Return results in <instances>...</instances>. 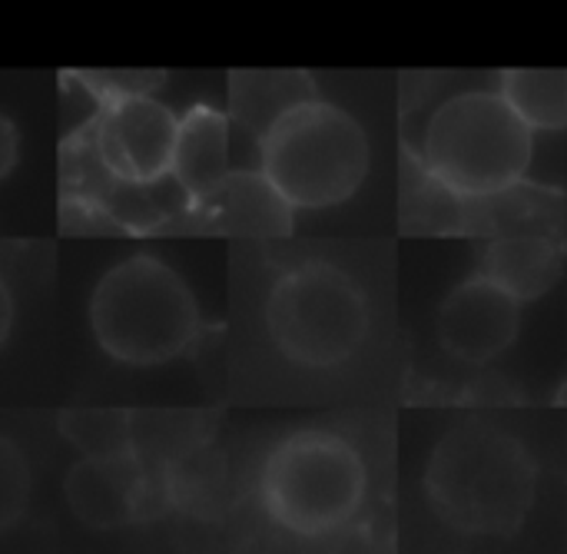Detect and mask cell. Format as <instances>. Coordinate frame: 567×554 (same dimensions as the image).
Returning <instances> with one entry per match:
<instances>
[{
	"label": "cell",
	"mask_w": 567,
	"mask_h": 554,
	"mask_svg": "<svg viewBox=\"0 0 567 554\" xmlns=\"http://www.w3.org/2000/svg\"><path fill=\"white\" fill-rule=\"evenodd\" d=\"M425 495L442 522L475 538L522 532L538 495V462L525 442L485 419L449 429L429 455Z\"/></svg>",
	"instance_id": "6da1fadb"
},
{
	"label": "cell",
	"mask_w": 567,
	"mask_h": 554,
	"mask_svg": "<svg viewBox=\"0 0 567 554\" xmlns=\"http://www.w3.org/2000/svg\"><path fill=\"white\" fill-rule=\"evenodd\" d=\"M372 322L365 286L346 266L322 256L286 266L262 302L272 349L306 372L352 366L372 339Z\"/></svg>",
	"instance_id": "7a4b0ae2"
},
{
	"label": "cell",
	"mask_w": 567,
	"mask_h": 554,
	"mask_svg": "<svg viewBox=\"0 0 567 554\" xmlns=\"http://www.w3.org/2000/svg\"><path fill=\"white\" fill-rule=\"evenodd\" d=\"M90 329L103 356L150 369L186 356L203 336V312L189 283L156 256L110 266L90 296Z\"/></svg>",
	"instance_id": "3957f363"
},
{
	"label": "cell",
	"mask_w": 567,
	"mask_h": 554,
	"mask_svg": "<svg viewBox=\"0 0 567 554\" xmlns=\"http://www.w3.org/2000/svg\"><path fill=\"white\" fill-rule=\"evenodd\" d=\"M369 465L355 442L332 429H299L272 445L259 472V502L272 525L296 538L346 532L365 509Z\"/></svg>",
	"instance_id": "277c9868"
},
{
	"label": "cell",
	"mask_w": 567,
	"mask_h": 554,
	"mask_svg": "<svg viewBox=\"0 0 567 554\" xmlns=\"http://www.w3.org/2000/svg\"><path fill=\"white\" fill-rule=\"evenodd\" d=\"M415 153L455 196H485L528 176L535 133L498 90H462L435 106Z\"/></svg>",
	"instance_id": "5b68a950"
},
{
	"label": "cell",
	"mask_w": 567,
	"mask_h": 554,
	"mask_svg": "<svg viewBox=\"0 0 567 554\" xmlns=\"http://www.w3.org/2000/svg\"><path fill=\"white\" fill-rule=\"evenodd\" d=\"M372 163L362 123L336 106L309 100L289 110L259 143V173L292 209H326L352 199Z\"/></svg>",
	"instance_id": "8992f818"
},
{
	"label": "cell",
	"mask_w": 567,
	"mask_h": 554,
	"mask_svg": "<svg viewBox=\"0 0 567 554\" xmlns=\"http://www.w3.org/2000/svg\"><path fill=\"white\" fill-rule=\"evenodd\" d=\"M179 116L156 96H113L93 123L100 170L126 186H156L173 179Z\"/></svg>",
	"instance_id": "52a82bcc"
},
{
	"label": "cell",
	"mask_w": 567,
	"mask_h": 554,
	"mask_svg": "<svg viewBox=\"0 0 567 554\" xmlns=\"http://www.w3.org/2000/svg\"><path fill=\"white\" fill-rule=\"evenodd\" d=\"M63 499L76 522L110 532L150 519L156 505V482L140 452L83 455L63 479Z\"/></svg>",
	"instance_id": "ba28073f"
},
{
	"label": "cell",
	"mask_w": 567,
	"mask_h": 554,
	"mask_svg": "<svg viewBox=\"0 0 567 554\" xmlns=\"http://www.w3.org/2000/svg\"><path fill=\"white\" fill-rule=\"evenodd\" d=\"M518 332L522 302L478 276L462 279L435 316L439 346L465 366L495 362L515 346Z\"/></svg>",
	"instance_id": "9c48e42d"
},
{
	"label": "cell",
	"mask_w": 567,
	"mask_h": 554,
	"mask_svg": "<svg viewBox=\"0 0 567 554\" xmlns=\"http://www.w3.org/2000/svg\"><path fill=\"white\" fill-rule=\"evenodd\" d=\"M565 193L522 179L508 189L485 196H458L449 236L515 239V236H558L565 239Z\"/></svg>",
	"instance_id": "30bf717a"
},
{
	"label": "cell",
	"mask_w": 567,
	"mask_h": 554,
	"mask_svg": "<svg viewBox=\"0 0 567 554\" xmlns=\"http://www.w3.org/2000/svg\"><path fill=\"white\" fill-rule=\"evenodd\" d=\"M183 223L226 236H289L292 206L259 170H233L213 196L183 213Z\"/></svg>",
	"instance_id": "8fae6325"
},
{
	"label": "cell",
	"mask_w": 567,
	"mask_h": 554,
	"mask_svg": "<svg viewBox=\"0 0 567 554\" xmlns=\"http://www.w3.org/2000/svg\"><path fill=\"white\" fill-rule=\"evenodd\" d=\"M567 243L558 236H515L482 243L472 276L498 286L515 302H535L565 276Z\"/></svg>",
	"instance_id": "7c38bea8"
},
{
	"label": "cell",
	"mask_w": 567,
	"mask_h": 554,
	"mask_svg": "<svg viewBox=\"0 0 567 554\" xmlns=\"http://www.w3.org/2000/svg\"><path fill=\"white\" fill-rule=\"evenodd\" d=\"M229 173V113L199 103L179 116L173 183L183 189L189 206H196L213 196Z\"/></svg>",
	"instance_id": "4fadbf2b"
},
{
	"label": "cell",
	"mask_w": 567,
	"mask_h": 554,
	"mask_svg": "<svg viewBox=\"0 0 567 554\" xmlns=\"http://www.w3.org/2000/svg\"><path fill=\"white\" fill-rule=\"evenodd\" d=\"M319 100V90L302 70H236L229 73V120H236L256 146L296 106Z\"/></svg>",
	"instance_id": "5bb4252c"
},
{
	"label": "cell",
	"mask_w": 567,
	"mask_h": 554,
	"mask_svg": "<svg viewBox=\"0 0 567 554\" xmlns=\"http://www.w3.org/2000/svg\"><path fill=\"white\" fill-rule=\"evenodd\" d=\"M495 90L532 133L567 126V70H505Z\"/></svg>",
	"instance_id": "9a60e30c"
},
{
	"label": "cell",
	"mask_w": 567,
	"mask_h": 554,
	"mask_svg": "<svg viewBox=\"0 0 567 554\" xmlns=\"http://www.w3.org/2000/svg\"><path fill=\"white\" fill-rule=\"evenodd\" d=\"M60 432L83 455L136 452L133 416L123 412V409H66L60 416Z\"/></svg>",
	"instance_id": "2e32d148"
},
{
	"label": "cell",
	"mask_w": 567,
	"mask_h": 554,
	"mask_svg": "<svg viewBox=\"0 0 567 554\" xmlns=\"http://www.w3.org/2000/svg\"><path fill=\"white\" fill-rule=\"evenodd\" d=\"M33 475L23 449L0 435V535L10 532L30 509Z\"/></svg>",
	"instance_id": "e0dca14e"
},
{
	"label": "cell",
	"mask_w": 567,
	"mask_h": 554,
	"mask_svg": "<svg viewBox=\"0 0 567 554\" xmlns=\"http://www.w3.org/2000/svg\"><path fill=\"white\" fill-rule=\"evenodd\" d=\"M17 156H20V133L13 120L0 113V179L10 176V170L17 166Z\"/></svg>",
	"instance_id": "ac0fdd59"
},
{
	"label": "cell",
	"mask_w": 567,
	"mask_h": 554,
	"mask_svg": "<svg viewBox=\"0 0 567 554\" xmlns=\"http://www.w3.org/2000/svg\"><path fill=\"white\" fill-rule=\"evenodd\" d=\"M10 329H13V293H10V286L0 279V346L7 342Z\"/></svg>",
	"instance_id": "d6986e66"
}]
</instances>
